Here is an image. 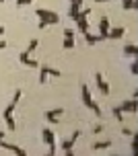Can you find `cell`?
Here are the masks:
<instances>
[{"instance_id":"25","label":"cell","mask_w":138,"mask_h":156,"mask_svg":"<svg viewBox=\"0 0 138 156\" xmlns=\"http://www.w3.org/2000/svg\"><path fill=\"white\" fill-rule=\"evenodd\" d=\"M47 74H50V76H54V78L62 76V72L58 70V68H50V66H47Z\"/></svg>"},{"instance_id":"8","label":"cell","mask_w":138,"mask_h":156,"mask_svg":"<svg viewBox=\"0 0 138 156\" xmlns=\"http://www.w3.org/2000/svg\"><path fill=\"white\" fill-rule=\"evenodd\" d=\"M0 148L6 150V152H13V154H17V156H25L27 154V150L19 148V146H15V144H6V142H2V140H0Z\"/></svg>"},{"instance_id":"9","label":"cell","mask_w":138,"mask_h":156,"mask_svg":"<svg viewBox=\"0 0 138 156\" xmlns=\"http://www.w3.org/2000/svg\"><path fill=\"white\" fill-rule=\"evenodd\" d=\"M41 140H43V144L52 146V144H56V133L52 132L50 127H43V129H41Z\"/></svg>"},{"instance_id":"11","label":"cell","mask_w":138,"mask_h":156,"mask_svg":"<svg viewBox=\"0 0 138 156\" xmlns=\"http://www.w3.org/2000/svg\"><path fill=\"white\" fill-rule=\"evenodd\" d=\"M19 60H21V64L29 66V68H35V70L39 68V62L37 60H31V54H27V51H23V54L19 55Z\"/></svg>"},{"instance_id":"3","label":"cell","mask_w":138,"mask_h":156,"mask_svg":"<svg viewBox=\"0 0 138 156\" xmlns=\"http://www.w3.org/2000/svg\"><path fill=\"white\" fill-rule=\"evenodd\" d=\"M80 138V129H76V132L72 133V138H68V140H64L62 142V152L66 156L72 154V148H74V144H76V140Z\"/></svg>"},{"instance_id":"34","label":"cell","mask_w":138,"mask_h":156,"mask_svg":"<svg viewBox=\"0 0 138 156\" xmlns=\"http://www.w3.org/2000/svg\"><path fill=\"white\" fill-rule=\"evenodd\" d=\"M37 27H39V29H47V27H50V25H47L46 21H39V25H37Z\"/></svg>"},{"instance_id":"23","label":"cell","mask_w":138,"mask_h":156,"mask_svg":"<svg viewBox=\"0 0 138 156\" xmlns=\"http://www.w3.org/2000/svg\"><path fill=\"white\" fill-rule=\"evenodd\" d=\"M37 47H39V41H37V39H31V41H29V47H27L25 51H27V54H33Z\"/></svg>"},{"instance_id":"4","label":"cell","mask_w":138,"mask_h":156,"mask_svg":"<svg viewBox=\"0 0 138 156\" xmlns=\"http://www.w3.org/2000/svg\"><path fill=\"white\" fill-rule=\"evenodd\" d=\"M95 82H97V88H99V93L103 94V97H107V94L111 93V88H109L107 80L103 78V74H101V72H97V74H95Z\"/></svg>"},{"instance_id":"24","label":"cell","mask_w":138,"mask_h":156,"mask_svg":"<svg viewBox=\"0 0 138 156\" xmlns=\"http://www.w3.org/2000/svg\"><path fill=\"white\" fill-rule=\"evenodd\" d=\"M21 97H23V90H21V88H17V90H15V94H13V103H17V105H19Z\"/></svg>"},{"instance_id":"7","label":"cell","mask_w":138,"mask_h":156,"mask_svg":"<svg viewBox=\"0 0 138 156\" xmlns=\"http://www.w3.org/2000/svg\"><path fill=\"white\" fill-rule=\"evenodd\" d=\"M109 29H111V25H109V16L103 15V16L99 19V35H101V39H107Z\"/></svg>"},{"instance_id":"2","label":"cell","mask_w":138,"mask_h":156,"mask_svg":"<svg viewBox=\"0 0 138 156\" xmlns=\"http://www.w3.org/2000/svg\"><path fill=\"white\" fill-rule=\"evenodd\" d=\"M15 109H17V103H8L6 109H4V121H6V127L10 132H15L17 129V121H15Z\"/></svg>"},{"instance_id":"6","label":"cell","mask_w":138,"mask_h":156,"mask_svg":"<svg viewBox=\"0 0 138 156\" xmlns=\"http://www.w3.org/2000/svg\"><path fill=\"white\" fill-rule=\"evenodd\" d=\"M120 109H122V113H136V111H138V101L134 99V97L128 99V101H122Z\"/></svg>"},{"instance_id":"22","label":"cell","mask_w":138,"mask_h":156,"mask_svg":"<svg viewBox=\"0 0 138 156\" xmlns=\"http://www.w3.org/2000/svg\"><path fill=\"white\" fill-rule=\"evenodd\" d=\"M111 113H114V117L120 121V123L124 121V113H122V109H120V105H117V107H114V109H111Z\"/></svg>"},{"instance_id":"12","label":"cell","mask_w":138,"mask_h":156,"mask_svg":"<svg viewBox=\"0 0 138 156\" xmlns=\"http://www.w3.org/2000/svg\"><path fill=\"white\" fill-rule=\"evenodd\" d=\"M122 54L126 55V58H136L138 55V45L136 43H126L122 49Z\"/></svg>"},{"instance_id":"21","label":"cell","mask_w":138,"mask_h":156,"mask_svg":"<svg viewBox=\"0 0 138 156\" xmlns=\"http://www.w3.org/2000/svg\"><path fill=\"white\" fill-rule=\"evenodd\" d=\"M62 47H64V49H74V37H64Z\"/></svg>"},{"instance_id":"14","label":"cell","mask_w":138,"mask_h":156,"mask_svg":"<svg viewBox=\"0 0 138 156\" xmlns=\"http://www.w3.org/2000/svg\"><path fill=\"white\" fill-rule=\"evenodd\" d=\"M80 16V4H74V2H70V8H68V19H72L74 23H76V19Z\"/></svg>"},{"instance_id":"13","label":"cell","mask_w":138,"mask_h":156,"mask_svg":"<svg viewBox=\"0 0 138 156\" xmlns=\"http://www.w3.org/2000/svg\"><path fill=\"white\" fill-rule=\"evenodd\" d=\"M124 35H126V29L124 27H114V29H109L107 39H122Z\"/></svg>"},{"instance_id":"19","label":"cell","mask_w":138,"mask_h":156,"mask_svg":"<svg viewBox=\"0 0 138 156\" xmlns=\"http://www.w3.org/2000/svg\"><path fill=\"white\" fill-rule=\"evenodd\" d=\"M111 146V140H103V142H95L93 144V150H107Z\"/></svg>"},{"instance_id":"16","label":"cell","mask_w":138,"mask_h":156,"mask_svg":"<svg viewBox=\"0 0 138 156\" xmlns=\"http://www.w3.org/2000/svg\"><path fill=\"white\" fill-rule=\"evenodd\" d=\"M76 25H78V31H80V33L89 31V19H87V16H78Z\"/></svg>"},{"instance_id":"10","label":"cell","mask_w":138,"mask_h":156,"mask_svg":"<svg viewBox=\"0 0 138 156\" xmlns=\"http://www.w3.org/2000/svg\"><path fill=\"white\" fill-rule=\"evenodd\" d=\"M80 99H83V105L84 107H89L93 103V94H91V90H89V84H83L80 86Z\"/></svg>"},{"instance_id":"27","label":"cell","mask_w":138,"mask_h":156,"mask_svg":"<svg viewBox=\"0 0 138 156\" xmlns=\"http://www.w3.org/2000/svg\"><path fill=\"white\" fill-rule=\"evenodd\" d=\"M136 152H138V138L132 136V154H136Z\"/></svg>"},{"instance_id":"18","label":"cell","mask_w":138,"mask_h":156,"mask_svg":"<svg viewBox=\"0 0 138 156\" xmlns=\"http://www.w3.org/2000/svg\"><path fill=\"white\" fill-rule=\"evenodd\" d=\"M122 8L124 10H134V8H138V0H122Z\"/></svg>"},{"instance_id":"15","label":"cell","mask_w":138,"mask_h":156,"mask_svg":"<svg viewBox=\"0 0 138 156\" xmlns=\"http://www.w3.org/2000/svg\"><path fill=\"white\" fill-rule=\"evenodd\" d=\"M83 35H84V41H87L89 45H95V43H99V41H101V35H93L91 31H84Z\"/></svg>"},{"instance_id":"26","label":"cell","mask_w":138,"mask_h":156,"mask_svg":"<svg viewBox=\"0 0 138 156\" xmlns=\"http://www.w3.org/2000/svg\"><path fill=\"white\" fill-rule=\"evenodd\" d=\"M122 136H126V138H132V136H136V133H134V129H130V127H122Z\"/></svg>"},{"instance_id":"5","label":"cell","mask_w":138,"mask_h":156,"mask_svg":"<svg viewBox=\"0 0 138 156\" xmlns=\"http://www.w3.org/2000/svg\"><path fill=\"white\" fill-rule=\"evenodd\" d=\"M64 113V109L62 107H58V109H47L46 111V121L50 125H58V117Z\"/></svg>"},{"instance_id":"17","label":"cell","mask_w":138,"mask_h":156,"mask_svg":"<svg viewBox=\"0 0 138 156\" xmlns=\"http://www.w3.org/2000/svg\"><path fill=\"white\" fill-rule=\"evenodd\" d=\"M39 84H46L47 78H50V74H47V66H39Z\"/></svg>"},{"instance_id":"36","label":"cell","mask_w":138,"mask_h":156,"mask_svg":"<svg viewBox=\"0 0 138 156\" xmlns=\"http://www.w3.org/2000/svg\"><path fill=\"white\" fill-rule=\"evenodd\" d=\"M4 33H6V27H2V25H0V37H2Z\"/></svg>"},{"instance_id":"20","label":"cell","mask_w":138,"mask_h":156,"mask_svg":"<svg viewBox=\"0 0 138 156\" xmlns=\"http://www.w3.org/2000/svg\"><path fill=\"white\" fill-rule=\"evenodd\" d=\"M89 109H91V111H93V113H95V115H97V117H101V115H103V111H101L99 103H95V101H93L91 105H89Z\"/></svg>"},{"instance_id":"30","label":"cell","mask_w":138,"mask_h":156,"mask_svg":"<svg viewBox=\"0 0 138 156\" xmlns=\"http://www.w3.org/2000/svg\"><path fill=\"white\" fill-rule=\"evenodd\" d=\"M80 16H87V19H91V8H80Z\"/></svg>"},{"instance_id":"33","label":"cell","mask_w":138,"mask_h":156,"mask_svg":"<svg viewBox=\"0 0 138 156\" xmlns=\"http://www.w3.org/2000/svg\"><path fill=\"white\" fill-rule=\"evenodd\" d=\"M47 154H50V156H54V154H56V144H52V146H50V150H47Z\"/></svg>"},{"instance_id":"38","label":"cell","mask_w":138,"mask_h":156,"mask_svg":"<svg viewBox=\"0 0 138 156\" xmlns=\"http://www.w3.org/2000/svg\"><path fill=\"white\" fill-rule=\"evenodd\" d=\"M95 2H109V0H95Z\"/></svg>"},{"instance_id":"28","label":"cell","mask_w":138,"mask_h":156,"mask_svg":"<svg viewBox=\"0 0 138 156\" xmlns=\"http://www.w3.org/2000/svg\"><path fill=\"white\" fill-rule=\"evenodd\" d=\"M103 129H105V125H103V123H97V125H95V127L91 129V132H93V133H101Z\"/></svg>"},{"instance_id":"32","label":"cell","mask_w":138,"mask_h":156,"mask_svg":"<svg viewBox=\"0 0 138 156\" xmlns=\"http://www.w3.org/2000/svg\"><path fill=\"white\" fill-rule=\"evenodd\" d=\"M64 37H74V31H72L70 27H66V29H64Z\"/></svg>"},{"instance_id":"35","label":"cell","mask_w":138,"mask_h":156,"mask_svg":"<svg viewBox=\"0 0 138 156\" xmlns=\"http://www.w3.org/2000/svg\"><path fill=\"white\" fill-rule=\"evenodd\" d=\"M6 45H8L6 41H4V39H0V49H4V47H6Z\"/></svg>"},{"instance_id":"1","label":"cell","mask_w":138,"mask_h":156,"mask_svg":"<svg viewBox=\"0 0 138 156\" xmlns=\"http://www.w3.org/2000/svg\"><path fill=\"white\" fill-rule=\"evenodd\" d=\"M35 15H37L39 21H46L47 25H56L58 21H60L58 12H54V10H47V8H37V10H35Z\"/></svg>"},{"instance_id":"39","label":"cell","mask_w":138,"mask_h":156,"mask_svg":"<svg viewBox=\"0 0 138 156\" xmlns=\"http://www.w3.org/2000/svg\"><path fill=\"white\" fill-rule=\"evenodd\" d=\"M2 2H6V0H0V4H2Z\"/></svg>"},{"instance_id":"37","label":"cell","mask_w":138,"mask_h":156,"mask_svg":"<svg viewBox=\"0 0 138 156\" xmlns=\"http://www.w3.org/2000/svg\"><path fill=\"white\" fill-rule=\"evenodd\" d=\"M70 2H74V4H83V0H70Z\"/></svg>"},{"instance_id":"31","label":"cell","mask_w":138,"mask_h":156,"mask_svg":"<svg viewBox=\"0 0 138 156\" xmlns=\"http://www.w3.org/2000/svg\"><path fill=\"white\" fill-rule=\"evenodd\" d=\"M33 0H15V4L17 6H25V4H31Z\"/></svg>"},{"instance_id":"29","label":"cell","mask_w":138,"mask_h":156,"mask_svg":"<svg viewBox=\"0 0 138 156\" xmlns=\"http://www.w3.org/2000/svg\"><path fill=\"white\" fill-rule=\"evenodd\" d=\"M130 72H132V74H134V76H136V74H138V62H136V60H134V62L130 64Z\"/></svg>"}]
</instances>
